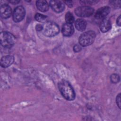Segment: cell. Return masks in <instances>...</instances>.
I'll return each instance as SVG.
<instances>
[{"label": "cell", "instance_id": "4fadbf2b", "mask_svg": "<svg viewBox=\"0 0 121 121\" xmlns=\"http://www.w3.org/2000/svg\"><path fill=\"white\" fill-rule=\"evenodd\" d=\"M37 9L42 12H46L49 9V5L45 0H37L36 2Z\"/></svg>", "mask_w": 121, "mask_h": 121}, {"label": "cell", "instance_id": "e0dca14e", "mask_svg": "<svg viewBox=\"0 0 121 121\" xmlns=\"http://www.w3.org/2000/svg\"><path fill=\"white\" fill-rule=\"evenodd\" d=\"M111 81L113 83H117L120 81V77L118 75L116 74H112L110 77Z\"/></svg>", "mask_w": 121, "mask_h": 121}, {"label": "cell", "instance_id": "5b68a950", "mask_svg": "<svg viewBox=\"0 0 121 121\" xmlns=\"http://www.w3.org/2000/svg\"><path fill=\"white\" fill-rule=\"evenodd\" d=\"M94 12L92 8L89 6L78 7L75 9V12L76 15L80 17H88L91 16Z\"/></svg>", "mask_w": 121, "mask_h": 121}, {"label": "cell", "instance_id": "cb8c5ba5", "mask_svg": "<svg viewBox=\"0 0 121 121\" xmlns=\"http://www.w3.org/2000/svg\"><path fill=\"white\" fill-rule=\"evenodd\" d=\"M10 3L13 4H17L19 2V1L18 0H9V1Z\"/></svg>", "mask_w": 121, "mask_h": 121}, {"label": "cell", "instance_id": "ac0fdd59", "mask_svg": "<svg viewBox=\"0 0 121 121\" xmlns=\"http://www.w3.org/2000/svg\"><path fill=\"white\" fill-rule=\"evenodd\" d=\"M81 49H82V48L81 47V45H79V44L75 45L73 47V50L76 52H79L80 51H81Z\"/></svg>", "mask_w": 121, "mask_h": 121}, {"label": "cell", "instance_id": "9c48e42d", "mask_svg": "<svg viewBox=\"0 0 121 121\" xmlns=\"http://www.w3.org/2000/svg\"><path fill=\"white\" fill-rule=\"evenodd\" d=\"M0 13L2 18L6 19L11 16L12 14V9L9 5L4 4L0 7Z\"/></svg>", "mask_w": 121, "mask_h": 121}, {"label": "cell", "instance_id": "30bf717a", "mask_svg": "<svg viewBox=\"0 0 121 121\" xmlns=\"http://www.w3.org/2000/svg\"><path fill=\"white\" fill-rule=\"evenodd\" d=\"M61 32L64 36H70L74 33V29L72 24L66 23L62 26Z\"/></svg>", "mask_w": 121, "mask_h": 121}, {"label": "cell", "instance_id": "52a82bcc", "mask_svg": "<svg viewBox=\"0 0 121 121\" xmlns=\"http://www.w3.org/2000/svg\"><path fill=\"white\" fill-rule=\"evenodd\" d=\"M110 9L108 6H104L98 9L96 11L95 17L98 19H104L110 13Z\"/></svg>", "mask_w": 121, "mask_h": 121}, {"label": "cell", "instance_id": "2e32d148", "mask_svg": "<svg viewBox=\"0 0 121 121\" xmlns=\"http://www.w3.org/2000/svg\"><path fill=\"white\" fill-rule=\"evenodd\" d=\"M65 20L67 23L72 24L74 21V17L70 12H68L65 15Z\"/></svg>", "mask_w": 121, "mask_h": 121}, {"label": "cell", "instance_id": "7c38bea8", "mask_svg": "<svg viewBox=\"0 0 121 121\" xmlns=\"http://www.w3.org/2000/svg\"><path fill=\"white\" fill-rule=\"evenodd\" d=\"M111 28V23L110 21L107 18H104L101 22L100 24V29L103 33L108 31Z\"/></svg>", "mask_w": 121, "mask_h": 121}, {"label": "cell", "instance_id": "7a4b0ae2", "mask_svg": "<svg viewBox=\"0 0 121 121\" xmlns=\"http://www.w3.org/2000/svg\"><path fill=\"white\" fill-rule=\"evenodd\" d=\"M0 42L1 45L6 48H10L15 43V38L11 33L3 31L0 34Z\"/></svg>", "mask_w": 121, "mask_h": 121}, {"label": "cell", "instance_id": "9a60e30c", "mask_svg": "<svg viewBox=\"0 0 121 121\" xmlns=\"http://www.w3.org/2000/svg\"><path fill=\"white\" fill-rule=\"evenodd\" d=\"M35 20L38 22L45 23L47 21V17L40 13H36L35 15Z\"/></svg>", "mask_w": 121, "mask_h": 121}, {"label": "cell", "instance_id": "6da1fadb", "mask_svg": "<svg viewBox=\"0 0 121 121\" xmlns=\"http://www.w3.org/2000/svg\"><path fill=\"white\" fill-rule=\"evenodd\" d=\"M58 87L63 97L68 101H72L75 98V93L70 84L65 80L58 83Z\"/></svg>", "mask_w": 121, "mask_h": 121}, {"label": "cell", "instance_id": "277c9868", "mask_svg": "<svg viewBox=\"0 0 121 121\" xmlns=\"http://www.w3.org/2000/svg\"><path fill=\"white\" fill-rule=\"evenodd\" d=\"M95 38V33L93 31H88L83 33L79 38V43L82 46L91 44Z\"/></svg>", "mask_w": 121, "mask_h": 121}, {"label": "cell", "instance_id": "3957f363", "mask_svg": "<svg viewBox=\"0 0 121 121\" xmlns=\"http://www.w3.org/2000/svg\"><path fill=\"white\" fill-rule=\"evenodd\" d=\"M43 33L48 37H52L57 35L60 31L58 26L54 22L47 21L43 26Z\"/></svg>", "mask_w": 121, "mask_h": 121}, {"label": "cell", "instance_id": "d6986e66", "mask_svg": "<svg viewBox=\"0 0 121 121\" xmlns=\"http://www.w3.org/2000/svg\"><path fill=\"white\" fill-rule=\"evenodd\" d=\"M116 101L117 105L120 108H121V94H119L117 95L116 99Z\"/></svg>", "mask_w": 121, "mask_h": 121}, {"label": "cell", "instance_id": "44dd1931", "mask_svg": "<svg viewBox=\"0 0 121 121\" xmlns=\"http://www.w3.org/2000/svg\"><path fill=\"white\" fill-rule=\"evenodd\" d=\"M43 26H42L40 24H38L36 26V29L37 31H41L43 30Z\"/></svg>", "mask_w": 121, "mask_h": 121}, {"label": "cell", "instance_id": "8fae6325", "mask_svg": "<svg viewBox=\"0 0 121 121\" xmlns=\"http://www.w3.org/2000/svg\"><path fill=\"white\" fill-rule=\"evenodd\" d=\"M14 61V58L11 55H7L2 57L0 60V65L2 67L6 68L12 64Z\"/></svg>", "mask_w": 121, "mask_h": 121}, {"label": "cell", "instance_id": "ffe728a7", "mask_svg": "<svg viewBox=\"0 0 121 121\" xmlns=\"http://www.w3.org/2000/svg\"><path fill=\"white\" fill-rule=\"evenodd\" d=\"M81 2L84 4H95L98 1H94V0H87V1H81Z\"/></svg>", "mask_w": 121, "mask_h": 121}, {"label": "cell", "instance_id": "ba28073f", "mask_svg": "<svg viewBox=\"0 0 121 121\" xmlns=\"http://www.w3.org/2000/svg\"><path fill=\"white\" fill-rule=\"evenodd\" d=\"M50 5L52 10L57 13L61 12L65 9L64 4L60 0H51Z\"/></svg>", "mask_w": 121, "mask_h": 121}, {"label": "cell", "instance_id": "5bb4252c", "mask_svg": "<svg viewBox=\"0 0 121 121\" xmlns=\"http://www.w3.org/2000/svg\"><path fill=\"white\" fill-rule=\"evenodd\" d=\"M87 23L83 19H78L75 21V25L76 29L79 31H84L86 27Z\"/></svg>", "mask_w": 121, "mask_h": 121}, {"label": "cell", "instance_id": "7402d4cb", "mask_svg": "<svg viewBox=\"0 0 121 121\" xmlns=\"http://www.w3.org/2000/svg\"><path fill=\"white\" fill-rule=\"evenodd\" d=\"M65 2L67 4V5L69 7H71L73 6V3L72 1H65Z\"/></svg>", "mask_w": 121, "mask_h": 121}, {"label": "cell", "instance_id": "8992f818", "mask_svg": "<svg viewBox=\"0 0 121 121\" xmlns=\"http://www.w3.org/2000/svg\"><path fill=\"white\" fill-rule=\"evenodd\" d=\"M25 9L22 6H17L14 9L13 19L16 22H19L21 21L25 16Z\"/></svg>", "mask_w": 121, "mask_h": 121}, {"label": "cell", "instance_id": "603a6c76", "mask_svg": "<svg viewBox=\"0 0 121 121\" xmlns=\"http://www.w3.org/2000/svg\"><path fill=\"white\" fill-rule=\"evenodd\" d=\"M117 24L118 26H121V16H119V17L117 18Z\"/></svg>", "mask_w": 121, "mask_h": 121}]
</instances>
